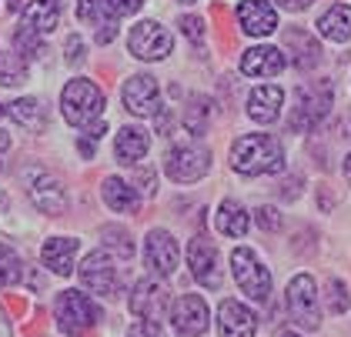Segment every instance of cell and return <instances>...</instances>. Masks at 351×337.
I'll use <instances>...</instances> for the list:
<instances>
[{
	"instance_id": "60d3db41",
	"label": "cell",
	"mask_w": 351,
	"mask_h": 337,
	"mask_svg": "<svg viewBox=\"0 0 351 337\" xmlns=\"http://www.w3.org/2000/svg\"><path fill=\"white\" fill-rule=\"evenodd\" d=\"M0 337H10V321L3 311H0Z\"/></svg>"
},
{
	"instance_id": "e575fe53",
	"label": "cell",
	"mask_w": 351,
	"mask_h": 337,
	"mask_svg": "<svg viewBox=\"0 0 351 337\" xmlns=\"http://www.w3.org/2000/svg\"><path fill=\"white\" fill-rule=\"evenodd\" d=\"M181 30L191 44H197V47L204 44V21L201 17H181Z\"/></svg>"
},
{
	"instance_id": "d4e9b609",
	"label": "cell",
	"mask_w": 351,
	"mask_h": 337,
	"mask_svg": "<svg viewBox=\"0 0 351 337\" xmlns=\"http://www.w3.org/2000/svg\"><path fill=\"white\" fill-rule=\"evenodd\" d=\"M285 44H288V47H298L295 64L301 67V71H311V67L322 60V47H318V40H315V37H308L304 30H288V34H285Z\"/></svg>"
},
{
	"instance_id": "8992f818",
	"label": "cell",
	"mask_w": 351,
	"mask_h": 337,
	"mask_svg": "<svg viewBox=\"0 0 351 337\" xmlns=\"http://www.w3.org/2000/svg\"><path fill=\"white\" fill-rule=\"evenodd\" d=\"M164 171H167L171 181H178V184L201 181V177L211 171V151L201 147V144L171 147V151H167V160H164Z\"/></svg>"
},
{
	"instance_id": "6da1fadb",
	"label": "cell",
	"mask_w": 351,
	"mask_h": 337,
	"mask_svg": "<svg viewBox=\"0 0 351 337\" xmlns=\"http://www.w3.org/2000/svg\"><path fill=\"white\" fill-rule=\"evenodd\" d=\"M231 167L244 177L278 174L285 167V147L274 134H244L231 144Z\"/></svg>"
},
{
	"instance_id": "1f68e13d",
	"label": "cell",
	"mask_w": 351,
	"mask_h": 337,
	"mask_svg": "<svg viewBox=\"0 0 351 337\" xmlns=\"http://www.w3.org/2000/svg\"><path fill=\"white\" fill-rule=\"evenodd\" d=\"M328 308H331V314L348 311V290H345V284H341L338 277L328 281Z\"/></svg>"
},
{
	"instance_id": "b9f144b4",
	"label": "cell",
	"mask_w": 351,
	"mask_h": 337,
	"mask_svg": "<svg viewBox=\"0 0 351 337\" xmlns=\"http://www.w3.org/2000/svg\"><path fill=\"white\" fill-rule=\"evenodd\" d=\"M345 177H348V184H351V154L345 157Z\"/></svg>"
},
{
	"instance_id": "277c9868",
	"label": "cell",
	"mask_w": 351,
	"mask_h": 337,
	"mask_svg": "<svg viewBox=\"0 0 351 337\" xmlns=\"http://www.w3.org/2000/svg\"><path fill=\"white\" fill-rule=\"evenodd\" d=\"M231 271H234L238 287H241L251 301L268 304L271 301V274H268V267L258 260V254H254L251 247H238V251H231Z\"/></svg>"
},
{
	"instance_id": "f35d334b",
	"label": "cell",
	"mask_w": 351,
	"mask_h": 337,
	"mask_svg": "<svg viewBox=\"0 0 351 337\" xmlns=\"http://www.w3.org/2000/svg\"><path fill=\"white\" fill-rule=\"evenodd\" d=\"M281 10H291V14H301V10H308L311 7V0H274Z\"/></svg>"
},
{
	"instance_id": "5bb4252c",
	"label": "cell",
	"mask_w": 351,
	"mask_h": 337,
	"mask_svg": "<svg viewBox=\"0 0 351 337\" xmlns=\"http://www.w3.org/2000/svg\"><path fill=\"white\" fill-rule=\"evenodd\" d=\"M238 24L251 37H268L278 30V10L268 0H241L238 3Z\"/></svg>"
},
{
	"instance_id": "bcb514c9",
	"label": "cell",
	"mask_w": 351,
	"mask_h": 337,
	"mask_svg": "<svg viewBox=\"0 0 351 337\" xmlns=\"http://www.w3.org/2000/svg\"><path fill=\"white\" fill-rule=\"evenodd\" d=\"M0 117H3V107H0Z\"/></svg>"
},
{
	"instance_id": "8fae6325",
	"label": "cell",
	"mask_w": 351,
	"mask_h": 337,
	"mask_svg": "<svg viewBox=\"0 0 351 337\" xmlns=\"http://www.w3.org/2000/svg\"><path fill=\"white\" fill-rule=\"evenodd\" d=\"M144 260L154 274L161 277H171L178 271V260H181V251H178V240L167 231H151L147 240H144Z\"/></svg>"
},
{
	"instance_id": "d590c367",
	"label": "cell",
	"mask_w": 351,
	"mask_h": 337,
	"mask_svg": "<svg viewBox=\"0 0 351 337\" xmlns=\"http://www.w3.org/2000/svg\"><path fill=\"white\" fill-rule=\"evenodd\" d=\"M14 44L21 47V51H27V57H37V53H44V44L40 40H34V30H17V37H14Z\"/></svg>"
},
{
	"instance_id": "83f0119b",
	"label": "cell",
	"mask_w": 351,
	"mask_h": 337,
	"mask_svg": "<svg viewBox=\"0 0 351 337\" xmlns=\"http://www.w3.org/2000/svg\"><path fill=\"white\" fill-rule=\"evenodd\" d=\"M211 121V101L208 97H191V104L184 107V127L191 134H204Z\"/></svg>"
},
{
	"instance_id": "ac0fdd59",
	"label": "cell",
	"mask_w": 351,
	"mask_h": 337,
	"mask_svg": "<svg viewBox=\"0 0 351 337\" xmlns=\"http://www.w3.org/2000/svg\"><path fill=\"white\" fill-rule=\"evenodd\" d=\"M285 71V53L278 47H251L241 53L244 77H278Z\"/></svg>"
},
{
	"instance_id": "44dd1931",
	"label": "cell",
	"mask_w": 351,
	"mask_h": 337,
	"mask_svg": "<svg viewBox=\"0 0 351 337\" xmlns=\"http://www.w3.org/2000/svg\"><path fill=\"white\" fill-rule=\"evenodd\" d=\"M318 34L328 37V40H335V44H345L351 40V7L348 3H335V7H328L322 17H318Z\"/></svg>"
},
{
	"instance_id": "7402d4cb",
	"label": "cell",
	"mask_w": 351,
	"mask_h": 337,
	"mask_svg": "<svg viewBox=\"0 0 351 337\" xmlns=\"http://www.w3.org/2000/svg\"><path fill=\"white\" fill-rule=\"evenodd\" d=\"M60 21V0H30L24 10V27L34 34H51Z\"/></svg>"
},
{
	"instance_id": "7a4b0ae2",
	"label": "cell",
	"mask_w": 351,
	"mask_h": 337,
	"mask_svg": "<svg viewBox=\"0 0 351 337\" xmlns=\"http://www.w3.org/2000/svg\"><path fill=\"white\" fill-rule=\"evenodd\" d=\"M60 114H64L67 124L87 127L90 121H97L104 114V94H101V87L94 80H84V77L71 80L64 87V94H60Z\"/></svg>"
},
{
	"instance_id": "4dcf8cb0",
	"label": "cell",
	"mask_w": 351,
	"mask_h": 337,
	"mask_svg": "<svg viewBox=\"0 0 351 337\" xmlns=\"http://www.w3.org/2000/svg\"><path fill=\"white\" fill-rule=\"evenodd\" d=\"M104 240H108L110 247L121 254V258L128 260L131 254H134V244H131V237H128V231H121V227H104Z\"/></svg>"
},
{
	"instance_id": "52a82bcc",
	"label": "cell",
	"mask_w": 351,
	"mask_h": 337,
	"mask_svg": "<svg viewBox=\"0 0 351 337\" xmlns=\"http://www.w3.org/2000/svg\"><path fill=\"white\" fill-rule=\"evenodd\" d=\"M288 311H291V321L304 331L322 327V304H318V290H315L311 274H298L288 284Z\"/></svg>"
},
{
	"instance_id": "e0dca14e",
	"label": "cell",
	"mask_w": 351,
	"mask_h": 337,
	"mask_svg": "<svg viewBox=\"0 0 351 337\" xmlns=\"http://www.w3.org/2000/svg\"><path fill=\"white\" fill-rule=\"evenodd\" d=\"M281 104H285V90L281 87H274V84L254 87L251 97H247V117L254 124H274L278 114H281Z\"/></svg>"
},
{
	"instance_id": "3957f363",
	"label": "cell",
	"mask_w": 351,
	"mask_h": 337,
	"mask_svg": "<svg viewBox=\"0 0 351 337\" xmlns=\"http://www.w3.org/2000/svg\"><path fill=\"white\" fill-rule=\"evenodd\" d=\"M54 317L64 334L81 337L101 321V308L81 290H64V294H57L54 301Z\"/></svg>"
},
{
	"instance_id": "30bf717a",
	"label": "cell",
	"mask_w": 351,
	"mask_h": 337,
	"mask_svg": "<svg viewBox=\"0 0 351 337\" xmlns=\"http://www.w3.org/2000/svg\"><path fill=\"white\" fill-rule=\"evenodd\" d=\"M121 101L134 117H151L161 107V87H158V80L151 74H134L121 87Z\"/></svg>"
},
{
	"instance_id": "f6af8a7d",
	"label": "cell",
	"mask_w": 351,
	"mask_h": 337,
	"mask_svg": "<svg viewBox=\"0 0 351 337\" xmlns=\"http://www.w3.org/2000/svg\"><path fill=\"white\" fill-rule=\"evenodd\" d=\"M181 3H194V0H181Z\"/></svg>"
},
{
	"instance_id": "5b68a950",
	"label": "cell",
	"mask_w": 351,
	"mask_h": 337,
	"mask_svg": "<svg viewBox=\"0 0 351 337\" xmlns=\"http://www.w3.org/2000/svg\"><path fill=\"white\" fill-rule=\"evenodd\" d=\"M331 110V87L328 84H311V87H301L295 97V110L288 117V130L304 134V130H315L328 117Z\"/></svg>"
},
{
	"instance_id": "ab89813d",
	"label": "cell",
	"mask_w": 351,
	"mask_h": 337,
	"mask_svg": "<svg viewBox=\"0 0 351 337\" xmlns=\"http://www.w3.org/2000/svg\"><path fill=\"white\" fill-rule=\"evenodd\" d=\"M10 144H14V140H10V134H3V130H0V160H3V154L10 151Z\"/></svg>"
},
{
	"instance_id": "484cf974",
	"label": "cell",
	"mask_w": 351,
	"mask_h": 337,
	"mask_svg": "<svg viewBox=\"0 0 351 337\" xmlns=\"http://www.w3.org/2000/svg\"><path fill=\"white\" fill-rule=\"evenodd\" d=\"M247 210L238 201H221L217 208V231L228 234V237H244L247 234Z\"/></svg>"
},
{
	"instance_id": "ba28073f",
	"label": "cell",
	"mask_w": 351,
	"mask_h": 337,
	"mask_svg": "<svg viewBox=\"0 0 351 337\" xmlns=\"http://www.w3.org/2000/svg\"><path fill=\"white\" fill-rule=\"evenodd\" d=\"M128 47H131L137 60H164L171 53V47H174V37L158 21H141V24L131 27Z\"/></svg>"
},
{
	"instance_id": "f1b7e54d",
	"label": "cell",
	"mask_w": 351,
	"mask_h": 337,
	"mask_svg": "<svg viewBox=\"0 0 351 337\" xmlns=\"http://www.w3.org/2000/svg\"><path fill=\"white\" fill-rule=\"evenodd\" d=\"M17 281H21V258L7 244H0V287H14Z\"/></svg>"
},
{
	"instance_id": "ee69618b",
	"label": "cell",
	"mask_w": 351,
	"mask_h": 337,
	"mask_svg": "<svg viewBox=\"0 0 351 337\" xmlns=\"http://www.w3.org/2000/svg\"><path fill=\"white\" fill-rule=\"evenodd\" d=\"M281 337H298V334H295V331H285V334H281Z\"/></svg>"
},
{
	"instance_id": "603a6c76",
	"label": "cell",
	"mask_w": 351,
	"mask_h": 337,
	"mask_svg": "<svg viewBox=\"0 0 351 337\" xmlns=\"http://www.w3.org/2000/svg\"><path fill=\"white\" fill-rule=\"evenodd\" d=\"M147 147H151V140H147V134L141 127H121L117 140H114V154H117L121 164H137L141 157L147 154Z\"/></svg>"
},
{
	"instance_id": "cb8c5ba5",
	"label": "cell",
	"mask_w": 351,
	"mask_h": 337,
	"mask_svg": "<svg viewBox=\"0 0 351 337\" xmlns=\"http://www.w3.org/2000/svg\"><path fill=\"white\" fill-rule=\"evenodd\" d=\"M104 204H108L110 210H117V214H137L141 197H137V190L128 181L108 177V181H104Z\"/></svg>"
},
{
	"instance_id": "9c48e42d",
	"label": "cell",
	"mask_w": 351,
	"mask_h": 337,
	"mask_svg": "<svg viewBox=\"0 0 351 337\" xmlns=\"http://www.w3.org/2000/svg\"><path fill=\"white\" fill-rule=\"evenodd\" d=\"M208 321H211L208 304L197 294H181L171 308V324H174L178 337H201L208 331Z\"/></svg>"
},
{
	"instance_id": "2e32d148",
	"label": "cell",
	"mask_w": 351,
	"mask_h": 337,
	"mask_svg": "<svg viewBox=\"0 0 351 337\" xmlns=\"http://www.w3.org/2000/svg\"><path fill=\"white\" fill-rule=\"evenodd\" d=\"M188 264H191V274H194L204 287L221 284V274H217V251L208 237H194L188 244Z\"/></svg>"
},
{
	"instance_id": "ffe728a7",
	"label": "cell",
	"mask_w": 351,
	"mask_h": 337,
	"mask_svg": "<svg viewBox=\"0 0 351 337\" xmlns=\"http://www.w3.org/2000/svg\"><path fill=\"white\" fill-rule=\"evenodd\" d=\"M74 254H77V240L74 237H54V240H47L40 247V260L60 277H67L74 271Z\"/></svg>"
},
{
	"instance_id": "7bdbcfd3",
	"label": "cell",
	"mask_w": 351,
	"mask_h": 337,
	"mask_svg": "<svg viewBox=\"0 0 351 337\" xmlns=\"http://www.w3.org/2000/svg\"><path fill=\"white\" fill-rule=\"evenodd\" d=\"M7 7H10V14H14V10H21V0H7Z\"/></svg>"
},
{
	"instance_id": "8d00e7d4",
	"label": "cell",
	"mask_w": 351,
	"mask_h": 337,
	"mask_svg": "<svg viewBox=\"0 0 351 337\" xmlns=\"http://www.w3.org/2000/svg\"><path fill=\"white\" fill-rule=\"evenodd\" d=\"M81 57H84L81 37H77V34H71V37H67V60H71V64H77Z\"/></svg>"
},
{
	"instance_id": "d6a6232c",
	"label": "cell",
	"mask_w": 351,
	"mask_h": 337,
	"mask_svg": "<svg viewBox=\"0 0 351 337\" xmlns=\"http://www.w3.org/2000/svg\"><path fill=\"white\" fill-rule=\"evenodd\" d=\"M101 7L108 10L110 17H131L144 7V0H101Z\"/></svg>"
},
{
	"instance_id": "d6986e66",
	"label": "cell",
	"mask_w": 351,
	"mask_h": 337,
	"mask_svg": "<svg viewBox=\"0 0 351 337\" xmlns=\"http://www.w3.org/2000/svg\"><path fill=\"white\" fill-rule=\"evenodd\" d=\"M30 197H34V204L44 210V214H64L67 210V190H64V184L51 177V174H40L34 187H30Z\"/></svg>"
},
{
	"instance_id": "f546056e",
	"label": "cell",
	"mask_w": 351,
	"mask_h": 337,
	"mask_svg": "<svg viewBox=\"0 0 351 337\" xmlns=\"http://www.w3.org/2000/svg\"><path fill=\"white\" fill-rule=\"evenodd\" d=\"M24 60L17 57V53H3L0 57V84L3 87H10V84H24Z\"/></svg>"
},
{
	"instance_id": "9a60e30c",
	"label": "cell",
	"mask_w": 351,
	"mask_h": 337,
	"mask_svg": "<svg viewBox=\"0 0 351 337\" xmlns=\"http://www.w3.org/2000/svg\"><path fill=\"white\" fill-rule=\"evenodd\" d=\"M217 331H221V337H254L258 317H254L251 308H244L241 301H221V308H217Z\"/></svg>"
},
{
	"instance_id": "7c38bea8",
	"label": "cell",
	"mask_w": 351,
	"mask_h": 337,
	"mask_svg": "<svg viewBox=\"0 0 351 337\" xmlns=\"http://www.w3.org/2000/svg\"><path fill=\"white\" fill-rule=\"evenodd\" d=\"M81 284L94 294H117V267L110 264V258L104 251H90L81 264Z\"/></svg>"
},
{
	"instance_id": "4316f807",
	"label": "cell",
	"mask_w": 351,
	"mask_h": 337,
	"mask_svg": "<svg viewBox=\"0 0 351 337\" xmlns=\"http://www.w3.org/2000/svg\"><path fill=\"white\" fill-rule=\"evenodd\" d=\"M10 117H14L21 127H27V130H44V124H47L44 107H40V101H34V97H21V101H14V104H10Z\"/></svg>"
},
{
	"instance_id": "836d02e7",
	"label": "cell",
	"mask_w": 351,
	"mask_h": 337,
	"mask_svg": "<svg viewBox=\"0 0 351 337\" xmlns=\"http://www.w3.org/2000/svg\"><path fill=\"white\" fill-rule=\"evenodd\" d=\"M254 221H258L261 231H278V227H281V214H278V208H268V204H261V208L254 210Z\"/></svg>"
},
{
	"instance_id": "4fadbf2b",
	"label": "cell",
	"mask_w": 351,
	"mask_h": 337,
	"mask_svg": "<svg viewBox=\"0 0 351 337\" xmlns=\"http://www.w3.org/2000/svg\"><path fill=\"white\" fill-rule=\"evenodd\" d=\"M131 311L141 321L158 324L164 317V311H167V287L158 284V281H137L134 294H131Z\"/></svg>"
},
{
	"instance_id": "74e56055",
	"label": "cell",
	"mask_w": 351,
	"mask_h": 337,
	"mask_svg": "<svg viewBox=\"0 0 351 337\" xmlns=\"http://www.w3.org/2000/svg\"><path fill=\"white\" fill-rule=\"evenodd\" d=\"M137 184H141V190L151 197V194H154V171H144V167H141V171H137Z\"/></svg>"
}]
</instances>
